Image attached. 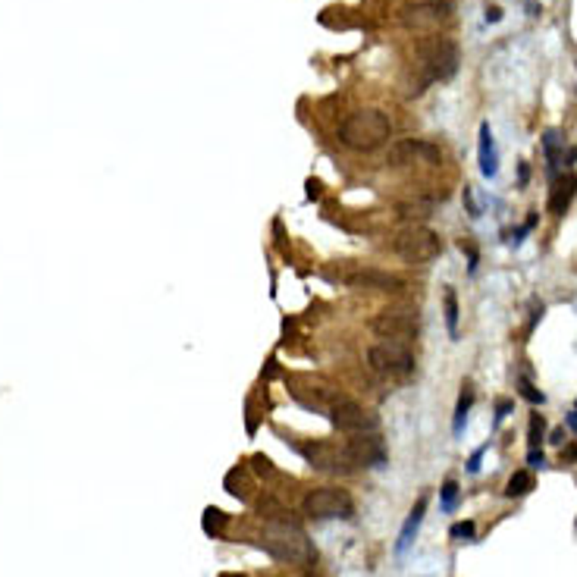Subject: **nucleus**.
Listing matches in <instances>:
<instances>
[{
	"mask_svg": "<svg viewBox=\"0 0 577 577\" xmlns=\"http://www.w3.org/2000/svg\"><path fill=\"white\" fill-rule=\"evenodd\" d=\"M480 173L487 179H493L499 173V154H496V141H493L489 123L480 126Z\"/></svg>",
	"mask_w": 577,
	"mask_h": 577,
	"instance_id": "4468645a",
	"label": "nucleus"
},
{
	"mask_svg": "<svg viewBox=\"0 0 577 577\" xmlns=\"http://www.w3.org/2000/svg\"><path fill=\"white\" fill-rule=\"evenodd\" d=\"M471 405H474V389H471V386H465V393H461V399H458V408H455V423H452L455 437H461V430H465V421H467V411H471Z\"/></svg>",
	"mask_w": 577,
	"mask_h": 577,
	"instance_id": "a211bd4d",
	"label": "nucleus"
},
{
	"mask_svg": "<svg viewBox=\"0 0 577 577\" xmlns=\"http://www.w3.org/2000/svg\"><path fill=\"white\" fill-rule=\"evenodd\" d=\"M518 386H521V395H524L527 402H533V405H543V393H537V389H533L527 380H521Z\"/></svg>",
	"mask_w": 577,
	"mask_h": 577,
	"instance_id": "393cba45",
	"label": "nucleus"
},
{
	"mask_svg": "<svg viewBox=\"0 0 577 577\" xmlns=\"http://www.w3.org/2000/svg\"><path fill=\"white\" fill-rule=\"evenodd\" d=\"M533 489V474L530 471H515L508 477V487H505V496L508 499H521Z\"/></svg>",
	"mask_w": 577,
	"mask_h": 577,
	"instance_id": "dca6fc26",
	"label": "nucleus"
},
{
	"mask_svg": "<svg viewBox=\"0 0 577 577\" xmlns=\"http://www.w3.org/2000/svg\"><path fill=\"white\" fill-rule=\"evenodd\" d=\"M452 19V3L449 0H421V3H411L399 13V23L405 29L415 32H433L443 23Z\"/></svg>",
	"mask_w": 577,
	"mask_h": 577,
	"instance_id": "1a4fd4ad",
	"label": "nucleus"
},
{
	"mask_svg": "<svg viewBox=\"0 0 577 577\" xmlns=\"http://www.w3.org/2000/svg\"><path fill=\"white\" fill-rule=\"evenodd\" d=\"M423 511H427V499H417V505L411 508V515H408V521H405V527H402V533H399V543H395V552H405L408 546H411V540H415V533H417V527H421V521H423Z\"/></svg>",
	"mask_w": 577,
	"mask_h": 577,
	"instance_id": "2eb2a0df",
	"label": "nucleus"
},
{
	"mask_svg": "<svg viewBox=\"0 0 577 577\" xmlns=\"http://www.w3.org/2000/svg\"><path fill=\"white\" fill-rule=\"evenodd\" d=\"M345 286H355V288H380V292H402L405 282L393 273H380V270H355V273H345L339 276Z\"/></svg>",
	"mask_w": 577,
	"mask_h": 577,
	"instance_id": "f8f14e48",
	"label": "nucleus"
},
{
	"mask_svg": "<svg viewBox=\"0 0 577 577\" xmlns=\"http://www.w3.org/2000/svg\"><path fill=\"white\" fill-rule=\"evenodd\" d=\"M386 163H389V167H415V163L439 167V163H443V151H439V145L423 141V138H399L395 145H389Z\"/></svg>",
	"mask_w": 577,
	"mask_h": 577,
	"instance_id": "0eeeda50",
	"label": "nucleus"
},
{
	"mask_svg": "<svg viewBox=\"0 0 577 577\" xmlns=\"http://www.w3.org/2000/svg\"><path fill=\"white\" fill-rule=\"evenodd\" d=\"M370 330L383 339H411L421 330V320L415 311H405V308H383L370 320Z\"/></svg>",
	"mask_w": 577,
	"mask_h": 577,
	"instance_id": "9d476101",
	"label": "nucleus"
},
{
	"mask_svg": "<svg viewBox=\"0 0 577 577\" xmlns=\"http://www.w3.org/2000/svg\"><path fill=\"white\" fill-rule=\"evenodd\" d=\"M393 135V119L383 110H355L339 126V141L352 151H373Z\"/></svg>",
	"mask_w": 577,
	"mask_h": 577,
	"instance_id": "f257e3e1",
	"label": "nucleus"
},
{
	"mask_svg": "<svg viewBox=\"0 0 577 577\" xmlns=\"http://www.w3.org/2000/svg\"><path fill=\"white\" fill-rule=\"evenodd\" d=\"M439 496H443V508L452 511V508H455V499H458V483H455V480H445L443 489H439Z\"/></svg>",
	"mask_w": 577,
	"mask_h": 577,
	"instance_id": "412c9836",
	"label": "nucleus"
},
{
	"mask_svg": "<svg viewBox=\"0 0 577 577\" xmlns=\"http://www.w3.org/2000/svg\"><path fill=\"white\" fill-rule=\"evenodd\" d=\"M574 195H577V176L568 173V176H562L555 182L552 195H549V210H552L555 217H562L565 210H568V204L574 201Z\"/></svg>",
	"mask_w": 577,
	"mask_h": 577,
	"instance_id": "ddd939ff",
	"label": "nucleus"
},
{
	"mask_svg": "<svg viewBox=\"0 0 577 577\" xmlns=\"http://www.w3.org/2000/svg\"><path fill=\"white\" fill-rule=\"evenodd\" d=\"M445 326H449L452 339H458V295H455V288H445Z\"/></svg>",
	"mask_w": 577,
	"mask_h": 577,
	"instance_id": "f3484780",
	"label": "nucleus"
},
{
	"mask_svg": "<svg viewBox=\"0 0 577 577\" xmlns=\"http://www.w3.org/2000/svg\"><path fill=\"white\" fill-rule=\"evenodd\" d=\"M433 204L430 201H408V204H399V217L402 220H427Z\"/></svg>",
	"mask_w": 577,
	"mask_h": 577,
	"instance_id": "6ab92c4d",
	"label": "nucleus"
},
{
	"mask_svg": "<svg viewBox=\"0 0 577 577\" xmlns=\"http://www.w3.org/2000/svg\"><path fill=\"white\" fill-rule=\"evenodd\" d=\"M487 19H489V23H499V19H502V10H496V7L487 10Z\"/></svg>",
	"mask_w": 577,
	"mask_h": 577,
	"instance_id": "cd10ccee",
	"label": "nucleus"
},
{
	"mask_svg": "<svg viewBox=\"0 0 577 577\" xmlns=\"http://www.w3.org/2000/svg\"><path fill=\"white\" fill-rule=\"evenodd\" d=\"M449 533L455 537V540H471V537H474V521H458Z\"/></svg>",
	"mask_w": 577,
	"mask_h": 577,
	"instance_id": "5701e85b",
	"label": "nucleus"
},
{
	"mask_svg": "<svg viewBox=\"0 0 577 577\" xmlns=\"http://www.w3.org/2000/svg\"><path fill=\"white\" fill-rule=\"evenodd\" d=\"M330 421H333L336 430L348 433V437H361V433H377L380 421L377 415L364 411L358 402L352 399H336L333 408H330Z\"/></svg>",
	"mask_w": 577,
	"mask_h": 577,
	"instance_id": "6e6552de",
	"label": "nucleus"
},
{
	"mask_svg": "<svg viewBox=\"0 0 577 577\" xmlns=\"http://www.w3.org/2000/svg\"><path fill=\"white\" fill-rule=\"evenodd\" d=\"M260 546L273 555L276 562H292V565H304L314 558V549L308 543L302 527L288 524V521H270L260 533Z\"/></svg>",
	"mask_w": 577,
	"mask_h": 577,
	"instance_id": "f03ea898",
	"label": "nucleus"
},
{
	"mask_svg": "<svg viewBox=\"0 0 577 577\" xmlns=\"http://www.w3.org/2000/svg\"><path fill=\"white\" fill-rule=\"evenodd\" d=\"M527 465H530V467H543V452H537V449L527 452Z\"/></svg>",
	"mask_w": 577,
	"mask_h": 577,
	"instance_id": "bb28decb",
	"label": "nucleus"
},
{
	"mask_svg": "<svg viewBox=\"0 0 577 577\" xmlns=\"http://www.w3.org/2000/svg\"><path fill=\"white\" fill-rule=\"evenodd\" d=\"M302 511L314 521H326V518H352L355 515V502L345 489L339 487H320L311 489L302 502Z\"/></svg>",
	"mask_w": 577,
	"mask_h": 577,
	"instance_id": "20e7f679",
	"label": "nucleus"
},
{
	"mask_svg": "<svg viewBox=\"0 0 577 577\" xmlns=\"http://www.w3.org/2000/svg\"><path fill=\"white\" fill-rule=\"evenodd\" d=\"M251 467H254V474H260V477H270V474H273V465H270V458H264V455H254Z\"/></svg>",
	"mask_w": 577,
	"mask_h": 577,
	"instance_id": "b1692460",
	"label": "nucleus"
},
{
	"mask_svg": "<svg viewBox=\"0 0 577 577\" xmlns=\"http://www.w3.org/2000/svg\"><path fill=\"white\" fill-rule=\"evenodd\" d=\"M568 427L577 433V411H571V415H568Z\"/></svg>",
	"mask_w": 577,
	"mask_h": 577,
	"instance_id": "c756f323",
	"label": "nucleus"
},
{
	"mask_svg": "<svg viewBox=\"0 0 577 577\" xmlns=\"http://www.w3.org/2000/svg\"><path fill=\"white\" fill-rule=\"evenodd\" d=\"M367 364L380 377H408L415 373V355L399 342H377L367 348Z\"/></svg>",
	"mask_w": 577,
	"mask_h": 577,
	"instance_id": "39448f33",
	"label": "nucleus"
},
{
	"mask_svg": "<svg viewBox=\"0 0 577 577\" xmlns=\"http://www.w3.org/2000/svg\"><path fill=\"white\" fill-rule=\"evenodd\" d=\"M483 452H487V449H477V452L471 455V461H467V471H471V474H477V471H480V458H483Z\"/></svg>",
	"mask_w": 577,
	"mask_h": 577,
	"instance_id": "a878e982",
	"label": "nucleus"
},
{
	"mask_svg": "<svg viewBox=\"0 0 577 577\" xmlns=\"http://www.w3.org/2000/svg\"><path fill=\"white\" fill-rule=\"evenodd\" d=\"M543 430H546V421H543L540 415L530 417V449H537V443L543 439Z\"/></svg>",
	"mask_w": 577,
	"mask_h": 577,
	"instance_id": "4be33fe9",
	"label": "nucleus"
},
{
	"mask_svg": "<svg viewBox=\"0 0 577 577\" xmlns=\"http://www.w3.org/2000/svg\"><path fill=\"white\" fill-rule=\"evenodd\" d=\"M577 458V445H571V449L562 452V461H574Z\"/></svg>",
	"mask_w": 577,
	"mask_h": 577,
	"instance_id": "c85d7f7f",
	"label": "nucleus"
},
{
	"mask_svg": "<svg viewBox=\"0 0 577 577\" xmlns=\"http://www.w3.org/2000/svg\"><path fill=\"white\" fill-rule=\"evenodd\" d=\"M417 57H421V69H423V82H449L452 75L458 73V45L452 38L433 35L423 38L417 45Z\"/></svg>",
	"mask_w": 577,
	"mask_h": 577,
	"instance_id": "7ed1b4c3",
	"label": "nucleus"
},
{
	"mask_svg": "<svg viewBox=\"0 0 577 577\" xmlns=\"http://www.w3.org/2000/svg\"><path fill=\"white\" fill-rule=\"evenodd\" d=\"M393 251L399 254L408 264H427L443 251V242L433 230H423V226H411V230L399 232L393 242Z\"/></svg>",
	"mask_w": 577,
	"mask_h": 577,
	"instance_id": "423d86ee",
	"label": "nucleus"
},
{
	"mask_svg": "<svg viewBox=\"0 0 577 577\" xmlns=\"http://www.w3.org/2000/svg\"><path fill=\"white\" fill-rule=\"evenodd\" d=\"M226 524V515L220 508H208L204 511V530L208 533H220V527Z\"/></svg>",
	"mask_w": 577,
	"mask_h": 577,
	"instance_id": "aec40b11",
	"label": "nucleus"
},
{
	"mask_svg": "<svg viewBox=\"0 0 577 577\" xmlns=\"http://www.w3.org/2000/svg\"><path fill=\"white\" fill-rule=\"evenodd\" d=\"M345 449H348V455H352V461H355V471H361V467H380L386 461V449L377 433H361V437H355Z\"/></svg>",
	"mask_w": 577,
	"mask_h": 577,
	"instance_id": "9b49d317",
	"label": "nucleus"
}]
</instances>
